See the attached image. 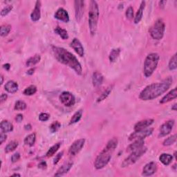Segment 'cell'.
Returning a JSON list of instances; mask_svg holds the SVG:
<instances>
[{
    "mask_svg": "<svg viewBox=\"0 0 177 177\" xmlns=\"http://www.w3.org/2000/svg\"><path fill=\"white\" fill-rule=\"evenodd\" d=\"M54 17L57 20L63 22L64 23H67V22H69V15L68 12L63 8H60L59 9H57V11L54 15Z\"/></svg>",
    "mask_w": 177,
    "mask_h": 177,
    "instance_id": "obj_14",
    "label": "cell"
},
{
    "mask_svg": "<svg viewBox=\"0 0 177 177\" xmlns=\"http://www.w3.org/2000/svg\"><path fill=\"white\" fill-rule=\"evenodd\" d=\"M3 67H4V69H5L6 70L8 71L9 69H10V68H11V65H10V64L7 63V64H4V65H3Z\"/></svg>",
    "mask_w": 177,
    "mask_h": 177,
    "instance_id": "obj_50",
    "label": "cell"
},
{
    "mask_svg": "<svg viewBox=\"0 0 177 177\" xmlns=\"http://www.w3.org/2000/svg\"><path fill=\"white\" fill-rule=\"evenodd\" d=\"M50 118V115L47 113H42L39 116V120L42 122L47 121Z\"/></svg>",
    "mask_w": 177,
    "mask_h": 177,
    "instance_id": "obj_42",
    "label": "cell"
},
{
    "mask_svg": "<svg viewBox=\"0 0 177 177\" xmlns=\"http://www.w3.org/2000/svg\"><path fill=\"white\" fill-rule=\"evenodd\" d=\"M41 17V2L37 1L33 12L31 14V20L35 22L40 20Z\"/></svg>",
    "mask_w": 177,
    "mask_h": 177,
    "instance_id": "obj_16",
    "label": "cell"
},
{
    "mask_svg": "<svg viewBox=\"0 0 177 177\" xmlns=\"http://www.w3.org/2000/svg\"><path fill=\"white\" fill-rule=\"evenodd\" d=\"M24 129L26 130H28V131H29L31 130V129H32V127H31V125L30 124H28V125H26L25 126H24Z\"/></svg>",
    "mask_w": 177,
    "mask_h": 177,
    "instance_id": "obj_51",
    "label": "cell"
},
{
    "mask_svg": "<svg viewBox=\"0 0 177 177\" xmlns=\"http://www.w3.org/2000/svg\"><path fill=\"white\" fill-rule=\"evenodd\" d=\"M166 3H167V2H165V1H160V2H159V5H160V7L163 8L164 6H165Z\"/></svg>",
    "mask_w": 177,
    "mask_h": 177,
    "instance_id": "obj_52",
    "label": "cell"
},
{
    "mask_svg": "<svg viewBox=\"0 0 177 177\" xmlns=\"http://www.w3.org/2000/svg\"><path fill=\"white\" fill-rule=\"evenodd\" d=\"M145 7V2L142 1L140 3V7H139V8H138V10L136 12V15L134 17V23L135 24H138L140 22V20H142Z\"/></svg>",
    "mask_w": 177,
    "mask_h": 177,
    "instance_id": "obj_23",
    "label": "cell"
},
{
    "mask_svg": "<svg viewBox=\"0 0 177 177\" xmlns=\"http://www.w3.org/2000/svg\"><path fill=\"white\" fill-rule=\"evenodd\" d=\"M11 30V26L10 25H2L0 28V35L2 37H6L10 33Z\"/></svg>",
    "mask_w": 177,
    "mask_h": 177,
    "instance_id": "obj_34",
    "label": "cell"
},
{
    "mask_svg": "<svg viewBox=\"0 0 177 177\" xmlns=\"http://www.w3.org/2000/svg\"><path fill=\"white\" fill-rule=\"evenodd\" d=\"M114 86V85H111L110 86H109L107 88V89H105V91L102 92V94L99 96L98 98L97 99V102H101L103 101L104 100L107 98L109 96V95L111 94L112 90H113Z\"/></svg>",
    "mask_w": 177,
    "mask_h": 177,
    "instance_id": "obj_26",
    "label": "cell"
},
{
    "mask_svg": "<svg viewBox=\"0 0 177 177\" xmlns=\"http://www.w3.org/2000/svg\"><path fill=\"white\" fill-rule=\"evenodd\" d=\"M5 90L6 91H8V93H11V94H15L17 91L18 90V85L17 82H15V81H12V80H10V81L7 82V83L4 86Z\"/></svg>",
    "mask_w": 177,
    "mask_h": 177,
    "instance_id": "obj_22",
    "label": "cell"
},
{
    "mask_svg": "<svg viewBox=\"0 0 177 177\" xmlns=\"http://www.w3.org/2000/svg\"><path fill=\"white\" fill-rule=\"evenodd\" d=\"M61 127V124L60 122L58 121H55L53 122V123H51V125H50V131H51L52 133H55L56 132V131H58L59 129Z\"/></svg>",
    "mask_w": 177,
    "mask_h": 177,
    "instance_id": "obj_39",
    "label": "cell"
},
{
    "mask_svg": "<svg viewBox=\"0 0 177 177\" xmlns=\"http://www.w3.org/2000/svg\"><path fill=\"white\" fill-rule=\"evenodd\" d=\"M159 60V55L156 53H152L146 57L144 62V75L146 78L152 75L157 68Z\"/></svg>",
    "mask_w": 177,
    "mask_h": 177,
    "instance_id": "obj_5",
    "label": "cell"
},
{
    "mask_svg": "<svg viewBox=\"0 0 177 177\" xmlns=\"http://www.w3.org/2000/svg\"><path fill=\"white\" fill-rule=\"evenodd\" d=\"M71 47L76 51V52L78 54V56L80 57L84 56L85 55V49H84V47L82 46V43L80 42V41L77 39V38H74L72 40L71 43Z\"/></svg>",
    "mask_w": 177,
    "mask_h": 177,
    "instance_id": "obj_15",
    "label": "cell"
},
{
    "mask_svg": "<svg viewBox=\"0 0 177 177\" xmlns=\"http://www.w3.org/2000/svg\"><path fill=\"white\" fill-rule=\"evenodd\" d=\"M35 140H36V135H35V134L33 133L28 135V136L24 138V142L26 145L32 147L35 145Z\"/></svg>",
    "mask_w": 177,
    "mask_h": 177,
    "instance_id": "obj_28",
    "label": "cell"
},
{
    "mask_svg": "<svg viewBox=\"0 0 177 177\" xmlns=\"http://www.w3.org/2000/svg\"><path fill=\"white\" fill-rule=\"evenodd\" d=\"M41 60V56L39 54H35V56H32L29 57L26 62L27 66H33L35 64H37L38 62H40V61Z\"/></svg>",
    "mask_w": 177,
    "mask_h": 177,
    "instance_id": "obj_27",
    "label": "cell"
},
{
    "mask_svg": "<svg viewBox=\"0 0 177 177\" xmlns=\"http://www.w3.org/2000/svg\"><path fill=\"white\" fill-rule=\"evenodd\" d=\"M8 98V96L7 94H2L1 95V98H0V99H1V103H3V102H5L6 100H7Z\"/></svg>",
    "mask_w": 177,
    "mask_h": 177,
    "instance_id": "obj_48",
    "label": "cell"
},
{
    "mask_svg": "<svg viewBox=\"0 0 177 177\" xmlns=\"http://www.w3.org/2000/svg\"><path fill=\"white\" fill-rule=\"evenodd\" d=\"M172 109L173 111H176V104H175L172 106Z\"/></svg>",
    "mask_w": 177,
    "mask_h": 177,
    "instance_id": "obj_53",
    "label": "cell"
},
{
    "mask_svg": "<svg viewBox=\"0 0 177 177\" xmlns=\"http://www.w3.org/2000/svg\"><path fill=\"white\" fill-rule=\"evenodd\" d=\"M3 82H4V77H3V76H1V85H2L3 84Z\"/></svg>",
    "mask_w": 177,
    "mask_h": 177,
    "instance_id": "obj_54",
    "label": "cell"
},
{
    "mask_svg": "<svg viewBox=\"0 0 177 177\" xmlns=\"http://www.w3.org/2000/svg\"><path fill=\"white\" fill-rule=\"evenodd\" d=\"M52 51L56 59L59 62L73 69L78 75H82V68L77 57L65 49L58 47H52Z\"/></svg>",
    "mask_w": 177,
    "mask_h": 177,
    "instance_id": "obj_2",
    "label": "cell"
},
{
    "mask_svg": "<svg viewBox=\"0 0 177 177\" xmlns=\"http://www.w3.org/2000/svg\"><path fill=\"white\" fill-rule=\"evenodd\" d=\"M63 154H64V152H60L59 154H57V155L56 156V157H55L54 160H53V164H54V165H56V164H57V163L60 161V160L61 159V158H62V156H63Z\"/></svg>",
    "mask_w": 177,
    "mask_h": 177,
    "instance_id": "obj_43",
    "label": "cell"
},
{
    "mask_svg": "<svg viewBox=\"0 0 177 177\" xmlns=\"http://www.w3.org/2000/svg\"><path fill=\"white\" fill-rule=\"evenodd\" d=\"M104 80V77L102 75L101 73L98 71H95L93 73L92 76V83L95 87H99L101 86Z\"/></svg>",
    "mask_w": 177,
    "mask_h": 177,
    "instance_id": "obj_20",
    "label": "cell"
},
{
    "mask_svg": "<svg viewBox=\"0 0 177 177\" xmlns=\"http://www.w3.org/2000/svg\"><path fill=\"white\" fill-rule=\"evenodd\" d=\"M6 138H7V136H6V134H4V132L1 133V135H0V143H1V145L4 143V141H6Z\"/></svg>",
    "mask_w": 177,
    "mask_h": 177,
    "instance_id": "obj_45",
    "label": "cell"
},
{
    "mask_svg": "<svg viewBox=\"0 0 177 177\" xmlns=\"http://www.w3.org/2000/svg\"><path fill=\"white\" fill-rule=\"evenodd\" d=\"M160 161L164 165H169L172 163L173 160L172 155L170 154H162L159 157Z\"/></svg>",
    "mask_w": 177,
    "mask_h": 177,
    "instance_id": "obj_25",
    "label": "cell"
},
{
    "mask_svg": "<svg viewBox=\"0 0 177 177\" xmlns=\"http://www.w3.org/2000/svg\"><path fill=\"white\" fill-rule=\"evenodd\" d=\"M60 146H61L60 143H56L55 145H53L52 147H50V149L48 150V152H47V154H46L47 157L49 158V157L53 156L54 154H56L57 151L60 149Z\"/></svg>",
    "mask_w": 177,
    "mask_h": 177,
    "instance_id": "obj_32",
    "label": "cell"
},
{
    "mask_svg": "<svg viewBox=\"0 0 177 177\" xmlns=\"http://www.w3.org/2000/svg\"><path fill=\"white\" fill-rule=\"evenodd\" d=\"M175 125V120H170L165 122L160 127L159 137H164L171 133Z\"/></svg>",
    "mask_w": 177,
    "mask_h": 177,
    "instance_id": "obj_11",
    "label": "cell"
},
{
    "mask_svg": "<svg viewBox=\"0 0 177 177\" xmlns=\"http://www.w3.org/2000/svg\"><path fill=\"white\" fill-rule=\"evenodd\" d=\"M82 113H83V111L82 110V109H80V110L77 111L76 113L73 115L72 118H71L69 125L75 124L76 123H78V122H79L82 116Z\"/></svg>",
    "mask_w": 177,
    "mask_h": 177,
    "instance_id": "obj_30",
    "label": "cell"
},
{
    "mask_svg": "<svg viewBox=\"0 0 177 177\" xmlns=\"http://www.w3.org/2000/svg\"><path fill=\"white\" fill-rule=\"evenodd\" d=\"M153 128H146L142 130L135 131L134 133L131 134L129 137V140H133L136 139H144L146 137L150 136L153 133Z\"/></svg>",
    "mask_w": 177,
    "mask_h": 177,
    "instance_id": "obj_9",
    "label": "cell"
},
{
    "mask_svg": "<svg viewBox=\"0 0 177 177\" xmlns=\"http://www.w3.org/2000/svg\"><path fill=\"white\" fill-rule=\"evenodd\" d=\"M0 127H1L2 132L4 133L11 132L13 130V125L8 120H3L0 125Z\"/></svg>",
    "mask_w": 177,
    "mask_h": 177,
    "instance_id": "obj_24",
    "label": "cell"
},
{
    "mask_svg": "<svg viewBox=\"0 0 177 177\" xmlns=\"http://www.w3.org/2000/svg\"><path fill=\"white\" fill-rule=\"evenodd\" d=\"M12 176H20L21 175H19V174H14V175H12Z\"/></svg>",
    "mask_w": 177,
    "mask_h": 177,
    "instance_id": "obj_55",
    "label": "cell"
},
{
    "mask_svg": "<svg viewBox=\"0 0 177 177\" xmlns=\"http://www.w3.org/2000/svg\"><path fill=\"white\" fill-rule=\"evenodd\" d=\"M145 144L144 139H136L133 143L130 144L128 146L127 151V152H133V151L136 150L138 149L143 147Z\"/></svg>",
    "mask_w": 177,
    "mask_h": 177,
    "instance_id": "obj_21",
    "label": "cell"
},
{
    "mask_svg": "<svg viewBox=\"0 0 177 177\" xmlns=\"http://www.w3.org/2000/svg\"><path fill=\"white\" fill-rule=\"evenodd\" d=\"M60 101L61 103L63 104L65 107H72L76 103V98L69 91H64L60 96Z\"/></svg>",
    "mask_w": 177,
    "mask_h": 177,
    "instance_id": "obj_8",
    "label": "cell"
},
{
    "mask_svg": "<svg viewBox=\"0 0 177 177\" xmlns=\"http://www.w3.org/2000/svg\"><path fill=\"white\" fill-rule=\"evenodd\" d=\"M176 53H175L174 56L170 58V62H169V69L170 71H174V70H176L177 68V64H176Z\"/></svg>",
    "mask_w": 177,
    "mask_h": 177,
    "instance_id": "obj_35",
    "label": "cell"
},
{
    "mask_svg": "<svg viewBox=\"0 0 177 177\" xmlns=\"http://www.w3.org/2000/svg\"><path fill=\"white\" fill-rule=\"evenodd\" d=\"M20 153L17 152V153L14 154L12 156L11 161L12 163H16V162H17L19 160H20Z\"/></svg>",
    "mask_w": 177,
    "mask_h": 177,
    "instance_id": "obj_44",
    "label": "cell"
},
{
    "mask_svg": "<svg viewBox=\"0 0 177 177\" xmlns=\"http://www.w3.org/2000/svg\"><path fill=\"white\" fill-rule=\"evenodd\" d=\"M176 134H175L172 136L167 138V139L164 140L163 143V145L164 146L172 145H173L176 142Z\"/></svg>",
    "mask_w": 177,
    "mask_h": 177,
    "instance_id": "obj_38",
    "label": "cell"
},
{
    "mask_svg": "<svg viewBox=\"0 0 177 177\" xmlns=\"http://www.w3.org/2000/svg\"><path fill=\"white\" fill-rule=\"evenodd\" d=\"M23 115L22 114H17V116H16V117H15V120L17 122V123H21V122L22 121V120H23Z\"/></svg>",
    "mask_w": 177,
    "mask_h": 177,
    "instance_id": "obj_46",
    "label": "cell"
},
{
    "mask_svg": "<svg viewBox=\"0 0 177 177\" xmlns=\"http://www.w3.org/2000/svg\"><path fill=\"white\" fill-rule=\"evenodd\" d=\"M165 30V23H164L161 19H159L155 22V23L154 24L152 27L150 28V33L154 40H160L163 37Z\"/></svg>",
    "mask_w": 177,
    "mask_h": 177,
    "instance_id": "obj_6",
    "label": "cell"
},
{
    "mask_svg": "<svg viewBox=\"0 0 177 177\" xmlns=\"http://www.w3.org/2000/svg\"><path fill=\"white\" fill-rule=\"evenodd\" d=\"M74 7H75V15L76 19L78 22L82 20L85 11V2L82 0H76L74 2Z\"/></svg>",
    "mask_w": 177,
    "mask_h": 177,
    "instance_id": "obj_12",
    "label": "cell"
},
{
    "mask_svg": "<svg viewBox=\"0 0 177 177\" xmlns=\"http://www.w3.org/2000/svg\"><path fill=\"white\" fill-rule=\"evenodd\" d=\"M177 97V89L176 88L173 89L172 91H170L168 94H167L160 101V104H165L167 102L173 101Z\"/></svg>",
    "mask_w": 177,
    "mask_h": 177,
    "instance_id": "obj_19",
    "label": "cell"
},
{
    "mask_svg": "<svg viewBox=\"0 0 177 177\" xmlns=\"http://www.w3.org/2000/svg\"><path fill=\"white\" fill-rule=\"evenodd\" d=\"M147 148L145 147H143L138 149L135 151L131 152V154L127 158H126L124 160V161L122 163L121 166L123 167H129L131 165H133L135 163H136L138 160L140 159V157H142L147 152Z\"/></svg>",
    "mask_w": 177,
    "mask_h": 177,
    "instance_id": "obj_7",
    "label": "cell"
},
{
    "mask_svg": "<svg viewBox=\"0 0 177 177\" xmlns=\"http://www.w3.org/2000/svg\"><path fill=\"white\" fill-rule=\"evenodd\" d=\"M172 78L168 77L160 82L153 83L147 86L139 95L142 101H152L163 94L172 85Z\"/></svg>",
    "mask_w": 177,
    "mask_h": 177,
    "instance_id": "obj_1",
    "label": "cell"
},
{
    "mask_svg": "<svg viewBox=\"0 0 177 177\" xmlns=\"http://www.w3.org/2000/svg\"><path fill=\"white\" fill-rule=\"evenodd\" d=\"M118 141L116 138H113L108 141L103 150L96 157L94 163L96 169L101 170L107 166L110 161L111 155L118 146Z\"/></svg>",
    "mask_w": 177,
    "mask_h": 177,
    "instance_id": "obj_3",
    "label": "cell"
},
{
    "mask_svg": "<svg viewBox=\"0 0 177 177\" xmlns=\"http://www.w3.org/2000/svg\"><path fill=\"white\" fill-rule=\"evenodd\" d=\"M85 143V139L80 138L73 142L69 149V154L71 156H75L82 150Z\"/></svg>",
    "mask_w": 177,
    "mask_h": 177,
    "instance_id": "obj_10",
    "label": "cell"
},
{
    "mask_svg": "<svg viewBox=\"0 0 177 177\" xmlns=\"http://www.w3.org/2000/svg\"><path fill=\"white\" fill-rule=\"evenodd\" d=\"M37 92V87L35 85H31L26 88L24 91V94L25 96H33Z\"/></svg>",
    "mask_w": 177,
    "mask_h": 177,
    "instance_id": "obj_36",
    "label": "cell"
},
{
    "mask_svg": "<svg viewBox=\"0 0 177 177\" xmlns=\"http://www.w3.org/2000/svg\"><path fill=\"white\" fill-rule=\"evenodd\" d=\"M99 15L100 12L97 2L96 1H91L89 11V27L90 33L92 36H94L97 31Z\"/></svg>",
    "mask_w": 177,
    "mask_h": 177,
    "instance_id": "obj_4",
    "label": "cell"
},
{
    "mask_svg": "<svg viewBox=\"0 0 177 177\" xmlns=\"http://www.w3.org/2000/svg\"><path fill=\"white\" fill-rule=\"evenodd\" d=\"M73 163L71 162H68V163H65L64 164L61 166L60 168L57 170V172L55 174V176H62L65 174L68 173L69 172V170L71 169V167L73 166Z\"/></svg>",
    "mask_w": 177,
    "mask_h": 177,
    "instance_id": "obj_18",
    "label": "cell"
},
{
    "mask_svg": "<svg viewBox=\"0 0 177 177\" xmlns=\"http://www.w3.org/2000/svg\"><path fill=\"white\" fill-rule=\"evenodd\" d=\"M27 107V104L24 101H18L15 102L14 109L17 111H24Z\"/></svg>",
    "mask_w": 177,
    "mask_h": 177,
    "instance_id": "obj_37",
    "label": "cell"
},
{
    "mask_svg": "<svg viewBox=\"0 0 177 177\" xmlns=\"http://www.w3.org/2000/svg\"><path fill=\"white\" fill-rule=\"evenodd\" d=\"M157 171V165L155 162H150L146 164L143 169L142 175L145 176H152Z\"/></svg>",
    "mask_w": 177,
    "mask_h": 177,
    "instance_id": "obj_13",
    "label": "cell"
},
{
    "mask_svg": "<svg viewBox=\"0 0 177 177\" xmlns=\"http://www.w3.org/2000/svg\"><path fill=\"white\" fill-rule=\"evenodd\" d=\"M125 15L128 20H132L134 18V8L132 6H129L127 8L126 12H125Z\"/></svg>",
    "mask_w": 177,
    "mask_h": 177,
    "instance_id": "obj_40",
    "label": "cell"
},
{
    "mask_svg": "<svg viewBox=\"0 0 177 177\" xmlns=\"http://www.w3.org/2000/svg\"><path fill=\"white\" fill-rule=\"evenodd\" d=\"M154 119H146V120H140L134 125V131H139L146 129L154 123Z\"/></svg>",
    "mask_w": 177,
    "mask_h": 177,
    "instance_id": "obj_17",
    "label": "cell"
},
{
    "mask_svg": "<svg viewBox=\"0 0 177 177\" xmlns=\"http://www.w3.org/2000/svg\"><path fill=\"white\" fill-rule=\"evenodd\" d=\"M34 71H35V69L31 68V69H30L29 70L27 71V73L28 74V75L31 76V75H33V74L34 73Z\"/></svg>",
    "mask_w": 177,
    "mask_h": 177,
    "instance_id": "obj_49",
    "label": "cell"
},
{
    "mask_svg": "<svg viewBox=\"0 0 177 177\" xmlns=\"http://www.w3.org/2000/svg\"><path fill=\"white\" fill-rule=\"evenodd\" d=\"M54 31L55 33H56L57 35H58L62 40H67L69 38L68 32H67L65 29H63V28L60 27H57L56 28H55Z\"/></svg>",
    "mask_w": 177,
    "mask_h": 177,
    "instance_id": "obj_29",
    "label": "cell"
},
{
    "mask_svg": "<svg viewBox=\"0 0 177 177\" xmlns=\"http://www.w3.org/2000/svg\"><path fill=\"white\" fill-rule=\"evenodd\" d=\"M12 8H13V7H12V5H8L7 6H6L5 8H3L2 11H1L2 17H4V16L7 15L9 13V12H10L12 11Z\"/></svg>",
    "mask_w": 177,
    "mask_h": 177,
    "instance_id": "obj_41",
    "label": "cell"
},
{
    "mask_svg": "<svg viewBox=\"0 0 177 177\" xmlns=\"http://www.w3.org/2000/svg\"><path fill=\"white\" fill-rule=\"evenodd\" d=\"M19 145V143L17 141H11V142L9 143L6 147H5V152L6 153H10L12 151H14L16 148H17Z\"/></svg>",
    "mask_w": 177,
    "mask_h": 177,
    "instance_id": "obj_33",
    "label": "cell"
},
{
    "mask_svg": "<svg viewBox=\"0 0 177 177\" xmlns=\"http://www.w3.org/2000/svg\"><path fill=\"white\" fill-rule=\"evenodd\" d=\"M120 49H112L111 51L110 52V54H109V60H110L111 62H115L118 57L120 56Z\"/></svg>",
    "mask_w": 177,
    "mask_h": 177,
    "instance_id": "obj_31",
    "label": "cell"
},
{
    "mask_svg": "<svg viewBox=\"0 0 177 177\" xmlns=\"http://www.w3.org/2000/svg\"><path fill=\"white\" fill-rule=\"evenodd\" d=\"M47 167V163L44 162V161L41 162V163L39 164V165H38V167H39V168H40V169H42V170L46 169Z\"/></svg>",
    "mask_w": 177,
    "mask_h": 177,
    "instance_id": "obj_47",
    "label": "cell"
}]
</instances>
